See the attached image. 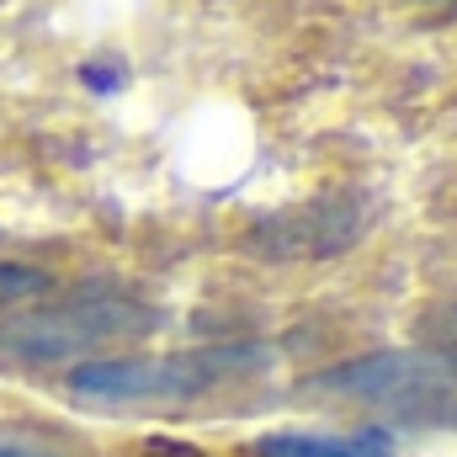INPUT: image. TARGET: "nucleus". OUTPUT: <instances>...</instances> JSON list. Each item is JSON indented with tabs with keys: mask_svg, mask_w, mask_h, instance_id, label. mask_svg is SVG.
<instances>
[{
	"mask_svg": "<svg viewBox=\"0 0 457 457\" xmlns=\"http://www.w3.org/2000/svg\"><path fill=\"white\" fill-rule=\"evenodd\" d=\"M271 361L266 345H192V351H160V356H91L70 372V394L80 404H187L219 383H234L245 372H261Z\"/></svg>",
	"mask_w": 457,
	"mask_h": 457,
	"instance_id": "1",
	"label": "nucleus"
},
{
	"mask_svg": "<svg viewBox=\"0 0 457 457\" xmlns=\"http://www.w3.org/2000/svg\"><path fill=\"white\" fill-rule=\"evenodd\" d=\"M154 330V314L133 298L112 293H80V298H59L48 309H27L11 314L0 325V351L21 356V361H64L80 351H96L107 341H128Z\"/></svg>",
	"mask_w": 457,
	"mask_h": 457,
	"instance_id": "2",
	"label": "nucleus"
},
{
	"mask_svg": "<svg viewBox=\"0 0 457 457\" xmlns=\"http://www.w3.org/2000/svg\"><path fill=\"white\" fill-rule=\"evenodd\" d=\"M309 388L330 394V399L383 404V410H420L431 399L457 394V351H442V345H399V351L351 356L341 367L314 372Z\"/></svg>",
	"mask_w": 457,
	"mask_h": 457,
	"instance_id": "3",
	"label": "nucleus"
},
{
	"mask_svg": "<svg viewBox=\"0 0 457 457\" xmlns=\"http://www.w3.org/2000/svg\"><path fill=\"white\" fill-rule=\"evenodd\" d=\"M361 234V203L356 197H320L309 208H287L277 219H261L250 228V250L266 261H320L336 255Z\"/></svg>",
	"mask_w": 457,
	"mask_h": 457,
	"instance_id": "4",
	"label": "nucleus"
},
{
	"mask_svg": "<svg viewBox=\"0 0 457 457\" xmlns=\"http://www.w3.org/2000/svg\"><path fill=\"white\" fill-rule=\"evenodd\" d=\"M255 457H394L383 431H271L255 442Z\"/></svg>",
	"mask_w": 457,
	"mask_h": 457,
	"instance_id": "5",
	"label": "nucleus"
},
{
	"mask_svg": "<svg viewBox=\"0 0 457 457\" xmlns=\"http://www.w3.org/2000/svg\"><path fill=\"white\" fill-rule=\"evenodd\" d=\"M37 287H43V271H32V266H0V303H11L21 293H37Z\"/></svg>",
	"mask_w": 457,
	"mask_h": 457,
	"instance_id": "6",
	"label": "nucleus"
},
{
	"mask_svg": "<svg viewBox=\"0 0 457 457\" xmlns=\"http://www.w3.org/2000/svg\"><path fill=\"white\" fill-rule=\"evenodd\" d=\"M0 457H64L59 447H48V442H37V436H0Z\"/></svg>",
	"mask_w": 457,
	"mask_h": 457,
	"instance_id": "7",
	"label": "nucleus"
}]
</instances>
